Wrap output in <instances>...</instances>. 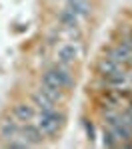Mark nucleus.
I'll list each match as a JSON object with an SVG mask.
<instances>
[{
	"mask_svg": "<svg viewBox=\"0 0 132 149\" xmlns=\"http://www.w3.org/2000/svg\"><path fill=\"white\" fill-rule=\"evenodd\" d=\"M58 22L62 24L64 28L74 30V28L78 26V16H76L70 8H64V10H60V14H58Z\"/></svg>",
	"mask_w": 132,
	"mask_h": 149,
	"instance_id": "6e6552de",
	"label": "nucleus"
},
{
	"mask_svg": "<svg viewBox=\"0 0 132 149\" xmlns=\"http://www.w3.org/2000/svg\"><path fill=\"white\" fill-rule=\"evenodd\" d=\"M42 84L44 86H52V88H58V90H68L72 88V80L70 72L66 70V66H54V68H50L48 72H44V76H42Z\"/></svg>",
	"mask_w": 132,
	"mask_h": 149,
	"instance_id": "f257e3e1",
	"label": "nucleus"
},
{
	"mask_svg": "<svg viewBox=\"0 0 132 149\" xmlns=\"http://www.w3.org/2000/svg\"><path fill=\"white\" fill-rule=\"evenodd\" d=\"M80 58V48L76 44H62L58 48V62L62 66H70Z\"/></svg>",
	"mask_w": 132,
	"mask_h": 149,
	"instance_id": "7ed1b4c3",
	"label": "nucleus"
},
{
	"mask_svg": "<svg viewBox=\"0 0 132 149\" xmlns=\"http://www.w3.org/2000/svg\"><path fill=\"white\" fill-rule=\"evenodd\" d=\"M66 8H70L78 18H84V16H88V10H90V6H88V0H66Z\"/></svg>",
	"mask_w": 132,
	"mask_h": 149,
	"instance_id": "1a4fd4ad",
	"label": "nucleus"
},
{
	"mask_svg": "<svg viewBox=\"0 0 132 149\" xmlns=\"http://www.w3.org/2000/svg\"><path fill=\"white\" fill-rule=\"evenodd\" d=\"M64 123V115L62 113H56V109L54 111H40L38 115V129L42 131V135H54L56 131H58L60 127Z\"/></svg>",
	"mask_w": 132,
	"mask_h": 149,
	"instance_id": "f03ea898",
	"label": "nucleus"
},
{
	"mask_svg": "<svg viewBox=\"0 0 132 149\" xmlns=\"http://www.w3.org/2000/svg\"><path fill=\"white\" fill-rule=\"evenodd\" d=\"M34 115H36V109H34V105H30V103H18V105L14 107V117H16L18 121H22V123L32 121Z\"/></svg>",
	"mask_w": 132,
	"mask_h": 149,
	"instance_id": "423d86ee",
	"label": "nucleus"
},
{
	"mask_svg": "<svg viewBox=\"0 0 132 149\" xmlns=\"http://www.w3.org/2000/svg\"><path fill=\"white\" fill-rule=\"evenodd\" d=\"M40 92L44 93V95H48V97H50L52 102H60V100L64 97V93H62V90H58V88H52V86H44V84H42Z\"/></svg>",
	"mask_w": 132,
	"mask_h": 149,
	"instance_id": "9d476101",
	"label": "nucleus"
},
{
	"mask_svg": "<svg viewBox=\"0 0 132 149\" xmlns=\"http://www.w3.org/2000/svg\"><path fill=\"white\" fill-rule=\"evenodd\" d=\"M34 105L38 107V111H54L56 109V102H52L48 95H44L42 92H36L34 97H32Z\"/></svg>",
	"mask_w": 132,
	"mask_h": 149,
	"instance_id": "0eeeda50",
	"label": "nucleus"
},
{
	"mask_svg": "<svg viewBox=\"0 0 132 149\" xmlns=\"http://www.w3.org/2000/svg\"><path fill=\"white\" fill-rule=\"evenodd\" d=\"M0 135H2V139H6V141L20 137V125H18V121H14V119H4L2 125H0Z\"/></svg>",
	"mask_w": 132,
	"mask_h": 149,
	"instance_id": "39448f33",
	"label": "nucleus"
},
{
	"mask_svg": "<svg viewBox=\"0 0 132 149\" xmlns=\"http://www.w3.org/2000/svg\"><path fill=\"white\" fill-rule=\"evenodd\" d=\"M20 137L22 141H26L28 145H38L40 141H42V131L38 129V125H32V123H24L20 127Z\"/></svg>",
	"mask_w": 132,
	"mask_h": 149,
	"instance_id": "20e7f679",
	"label": "nucleus"
},
{
	"mask_svg": "<svg viewBox=\"0 0 132 149\" xmlns=\"http://www.w3.org/2000/svg\"><path fill=\"white\" fill-rule=\"evenodd\" d=\"M120 64H116L114 60H110V58H104L102 62H100V72H102V76L104 74H110V72H114V70H118Z\"/></svg>",
	"mask_w": 132,
	"mask_h": 149,
	"instance_id": "9b49d317",
	"label": "nucleus"
},
{
	"mask_svg": "<svg viewBox=\"0 0 132 149\" xmlns=\"http://www.w3.org/2000/svg\"><path fill=\"white\" fill-rule=\"evenodd\" d=\"M102 143H104L106 147H118V145H120V141L116 139V135H114L110 129L104 131V139H102Z\"/></svg>",
	"mask_w": 132,
	"mask_h": 149,
	"instance_id": "f8f14e48",
	"label": "nucleus"
}]
</instances>
